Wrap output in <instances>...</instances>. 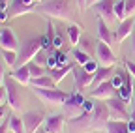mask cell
Listing matches in <instances>:
<instances>
[{"mask_svg":"<svg viewBox=\"0 0 135 133\" xmlns=\"http://www.w3.org/2000/svg\"><path fill=\"white\" fill-rule=\"evenodd\" d=\"M129 118H133V120H135V107H133V111H131V116H129Z\"/></svg>","mask_w":135,"mask_h":133,"instance_id":"obj_45","label":"cell"},{"mask_svg":"<svg viewBox=\"0 0 135 133\" xmlns=\"http://www.w3.org/2000/svg\"><path fill=\"white\" fill-rule=\"evenodd\" d=\"M84 99H86V97L81 94V90H75V92H71L70 96H68V99L64 101V116H66L68 120L75 118V116H79V114H83Z\"/></svg>","mask_w":135,"mask_h":133,"instance_id":"obj_5","label":"cell"},{"mask_svg":"<svg viewBox=\"0 0 135 133\" xmlns=\"http://www.w3.org/2000/svg\"><path fill=\"white\" fill-rule=\"evenodd\" d=\"M26 66H28V71H30L32 77H41V75H45V68H43V66H40V64H36L34 60H30Z\"/></svg>","mask_w":135,"mask_h":133,"instance_id":"obj_28","label":"cell"},{"mask_svg":"<svg viewBox=\"0 0 135 133\" xmlns=\"http://www.w3.org/2000/svg\"><path fill=\"white\" fill-rule=\"evenodd\" d=\"M83 68H84V70H86L88 73H92V75H94V73L98 71V68H99V62H98L96 58H92V60H88L86 64H84V66H83Z\"/></svg>","mask_w":135,"mask_h":133,"instance_id":"obj_32","label":"cell"},{"mask_svg":"<svg viewBox=\"0 0 135 133\" xmlns=\"http://www.w3.org/2000/svg\"><path fill=\"white\" fill-rule=\"evenodd\" d=\"M128 129H129L131 133H135V120H133V118L128 120Z\"/></svg>","mask_w":135,"mask_h":133,"instance_id":"obj_41","label":"cell"},{"mask_svg":"<svg viewBox=\"0 0 135 133\" xmlns=\"http://www.w3.org/2000/svg\"><path fill=\"white\" fill-rule=\"evenodd\" d=\"M96 2H98V0H86V6H94Z\"/></svg>","mask_w":135,"mask_h":133,"instance_id":"obj_44","label":"cell"},{"mask_svg":"<svg viewBox=\"0 0 135 133\" xmlns=\"http://www.w3.org/2000/svg\"><path fill=\"white\" fill-rule=\"evenodd\" d=\"M98 133H107V131H98Z\"/></svg>","mask_w":135,"mask_h":133,"instance_id":"obj_50","label":"cell"},{"mask_svg":"<svg viewBox=\"0 0 135 133\" xmlns=\"http://www.w3.org/2000/svg\"><path fill=\"white\" fill-rule=\"evenodd\" d=\"M9 129V114H8V118H6V122L2 124V126H0V133H6Z\"/></svg>","mask_w":135,"mask_h":133,"instance_id":"obj_38","label":"cell"},{"mask_svg":"<svg viewBox=\"0 0 135 133\" xmlns=\"http://www.w3.org/2000/svg\"><path fill=\"white\" fill-rule=\"evenodd\" d=\"M98 40L105 41L107 45H113V41H114V34L109 30L107 21H105L103 17H99V19H98Z\"/></svg>","mask_w":135,"mask_h":133,"instance_id":"obj_18","label":"cell"},{"mask_svg":"<svg viewBox=\"0 0 135 133\" xmlns=\"http://www.w3.org/2000/svg\"><path fill=\"white\" fill-rule=\"evenodd\" d=\"M133 34H135V23H133Z\"/></svg>","mask_w":135,"mask_h":133,"instance_id":"obj_49","label":"cell"},{"mask_svg":"<svg viewBox=\"0 0 135 133\" xmlns=\"http://www.w3.org/2000/svg\"><path fill=\"white\" fill-rule=\"evenodd\" d=\"M114 15H116V21L120 23L126 17V6H124V0H116V4H114Z\"/></svg>","mask_w":135,"mask_h":133,"instance_id":"obj_29","label":"cell"},{"mask_svg":"<svg viewBox=\"0 0 135 133\" xmlns=\"http://www.w3.org/2000/svg\"><path fill=\"white\" fill-rule=\"evenodd\" d=\"M105 103L109 107V112H111V118L113 120H129V112L126 111V101H122L118 96H113L109 99H105Z\"/></svg>","mask_w":135,"mask_h":133,"instance_id":"obj_8","label":"cell"},{"mask_svg":"<svg viewBox=\"0 0 135 133\" xmlns=\"http://www.w3.org/2000/svg\"><path fill=\"white\" fill-rule=\"evenodd\" d=\"M36 9V6H30L26 4L25 0H13L9 4V17H19V15H25V13H30Z\"/></svg>","mask_w":135,"mask_h":133,"instance_id":"obj_17","label":"cell"},{"mask_svg":"<svg viewBox=\"0 0 135 133\" xmlns=\"http://www.w3.org/2000/svg\"><path fill=\"white\" fill-rule=\"evenodd\" d=\"M40 2H43V0H36V4H40Z\"/></svg>","mask_w":135,"mask_h":133,"instance_id":"obj_48","label":"cell"},{"mask_svg":"<svg viewBox=\"0 0 135 133\" xmlns=\"http://www.w3.org/2000/svg\"><path fill=\"white\" fill-rule=\"evenodd\" d=\"M77 62L73 60V62H68L66 66H58V68H55V70H49V75L55 79V82L58 85V82L68 75V73H71V70H73V66H75Z\"/></svg>","mask_w":135,"mask_h":133,"instance_id":"obj_19","label":"cell"},{"mask_svg":"<svg viewBox=\"0 0 135 133\" xmlns=\"http://www.w3.org/2000/svg\"><path fill=\"white\" fill-rule=\"evenodd\" d=\"M4 66H2V62H0V85H2V82H4Z\"/></svg>","mask_w":135,"mask_h":133,"instance_id":"obj_42","label":"cell"},{"mask_svg":"<svg viewBox=\"0 0 135 133\" xmlns=\"http://www.w3.org/2000/svg\"><path fill=\"white\" fill-rule=\"evenodd\" d=\"M45 68H49V70H55V68H58V60H56V55L53 53V55H49V58H47V66Z\"/></svg>","mask_w":135,"mask_h":133,"instance_id":"obj_36","label":"cell"},{"mask_svg":"<svg viewBox=\"0 0 135 133\" xmlns=\"http://www.w3.org/2000/svg\"><path fill=\"white\" fill-rule=\"evenodd\" d=\"M36 9L43 15H49V17L55 19H62V21H75L77 13L73 0H43L36 6Z\"/></svg>","mask_w":135,"mask_h":133,"instance_id":"obj_2","label":"cell"},{"mask_svg":"<svg viewBox=\"0 0 135 133\" xmlns=\"http://www.w3.org/2000/svg\"><path fill=\"white\" fill-rule=\"evenodd\" d=\"M2 56H4V60H6L8 66H15L19 53H17V51H9V49H2Z\"/></svg>","mask_w":135,"mask_h":133,"instance_id":"obj_30","label":"cell"},{"mask_svg":"<svg viewBox=\"0 0 135 133\" xmlns=\"http://www.w3.org/2000/svg\"><path fill=\"white\" fill-rule=\"evenodd\" d=\"M9 129L13 133H26L23 118H19V116H15V114H9Z\"/></svg>","mask_w":135,"mask_h":133,"instance_id":"obj_25","label":"cell"},{"mask_svg":"<svg viewBox=\"0 0 135 133\" xmlns=\"http://www.w3.org/2000/svg\"><path fill=\"white\" fill-rule=\"evenodd\" d=\"M30 86L32 88H56V82L51 75H41V77H32Z\"/></svg>","mask_w":135,"mask_h":133,"instance_id":"obj_21","label":"cell"},{"mask_svg":"<svg viewBox=\"0 0 135 133\" xmlns=\"http://www.w3.org/2000/svg\"><path fill=\"white\" fill-rule=\"evenodd\" d=\"M34 92L38 94L41 101H45L49 105H64V101L70 96L68 92H64L60 88H34Z\"/></svg>","mask_w":135,"mask_h":133,"instance_id":"obj_6","label":"cell"},{"mask_svg":"<svg viewBox=\"0 0 135 133\" xmlns=\"http://www.w3.org/2000/svg\"><path fill=\"white\" fill-rule=\"evenodd\" d=\"M71 75H73V81H75V88L77 90H83V88H88L92 85V79L94 75L88 73L86 70L83 68L81 64H75L73 70H71Z\"/></svg>","mask_w":135,"mask_h":133,"instance_id":"obj_9","label":"cell"},{"mask_svg":"<svg viewBox=\"0 0 135 133\" xmlns=\"http://www.w3.org/2000/svg\"><path fill=\"white\" fill-rule=\"evenodd\" d=\"M6 97H8V90H6V86L0 85V101H2V99H6Z\"/></svg>","mask_w":135,"mask_h":133,"instance_id":"obj_40","label":"cell"},{"mask_svg":"<svg viewBox=\"0 0 135 133\" xmlns=\"http://www.w3.org/2000/svg\"><path fill=\"white\" fill-rule=\"evenodd\" d=\"M124 68L133 75V79H135V62H131V60H124Z\"/></svg>","mask_w":135,"mask_h":133,"instance_id":"obj_37","label":"cell"},{"mask_svg":"<svg viewBox=\"0 0 135 133\" xmlns=\"http://www.w3.org/2000/svg\"><path fill=\"white\" fill-rule=\"evenodd\" d=\"M124 6H126V17H131L135 13V0H124Z\"/></svg>","mask_w":135,"mask_h":133,"instance_id":"obj_34","label":"cell"},{"mask_svg":"<svg viewBox=\"0 0 135 133\" xmlns=\"http://www.w3.org/2000/svg\"><path fill=\"white\" fill-rule=\"evenodd\" d=\"M133 90H135V85H124L122 88H118L116 90V96L122 99V101L129 103L131 99H133Z\"/></svg>","mask_w":135,"mask_h":133,"instance_id":"obj_24","label":"cell"},{"mask_svg":"<svg viewBox=\"0 0 135 133\" xmlns=\"http://www.w3.org/2000/svg\"><path fill=\"white\" fill-rule=\"evenodd\" d=\"M0 36H2V28H0Z\"/></svg>","mask_w":135,"mask_h":133,"instance_id":"obj_51","label":"cell"},{"mask_svg":"<svg viewBox=\"0 0 135 133\" xmlns=\"http://www.w3.org/2000/svg\"><path fill=\"white\" fill-rule=\"evenodd\" d=\"M4 86H6V90H8L6 101H8L9 109L15 111V112H17V111H21V107H23V99H21V85L9 75V77L4 79Z\"/></svg>","mask_w":135,"mask_h":133,"instance_id":"obj_4","label":"cell"},{"mask_svg":"<svg viewBox=\"0 0 135 133\" xmlns=\"http://www.w3.org/2000/svg\"><path fill=\"white\" fill-rule=\"evenodd\" d=\"M133 23H135V19H131V17H128V19H124V21L118 23V28L114 32V40L118 43H122L126 38H129L133 34Z\"/></svg>","mask_w":135,"mask_h":133,"instance_id":"obj_16","label":"cell"},{"mask_svg":"<svg viewBox=\"0 0 135 133\" xmlns=\"http://www.w3.org/2000/svg\"><path fill=\"white\" fill-rule=\"evenodd\" d=\"M114 86H113V82H111V79L109 81H105V82H101V85H98L92 92H90V97L92 99H109V97H113L114 96Z\"/></svg>","mask_w":135,"mask_h":133,"instance_id":"obj_12","label":"cell"},{"mask_svg":"<svg viewBox=\"0 0 135 133\" xmlns=\"http://www.w3.org/2000/svg\"><path fill=\"white\" fill-rule=\"evenodd\" d=\"M41 36H28L21 41V47H19V56H17V64L15 68H21V66L28 64L30 60H34V56H36L40 51H41Z\"/></svg>","mask_w":135,"mask_h":133,"instance_id":"obj_3","label":"cell"},{"mask_svg":"<svg viewBox=\"0 0 135 133\" xmlns=\"http://www.w3.org/2000/svg\"><path fill=\"white\" fill-rule=\"evenodd\" d=\"M96 58L99 62V66H114L116 64V55L113 53L111 45H107L105 41L98 40V53H96Z\"/></svg>","mask_w":135,"mask_h":133,"instance_id":"obj_10","label":"cell"},{"mask_svg":"<svg viewBox=\"0 0 135 133\" xmlns=\"http://www.w3.org/2000/svg\"><path fill=\"white\" fill-rule=\"evenodd\" d=\"M55 55H56L58 66H66V64H68V51H64V49H58Z\"/></svg>","mask_w":135,"mask_h":133,"instance_id":"obj_33","label":"cell"},{"mask_svg":"<svg viewBox=\"0 0 135 133\" xmlns=\"http://www.w3.org/2000/svg\"><path fill=\"white\" fill-rule=\"evenodd\" d=\"M11 77L19 82V85H30V79H32V75H30V71H28V66H26V64L21 66V68H15L13 73H11Z\"/></svg>","mask_w":135,"mask_h":133,"instance_id":"obj_22","label":"cell"},{"mask_svg":"<svg viewBox=\"0 0 135 133\" xmlns=\"http://www.w3.org/2000/svg\"><path fill=\"white\" fill-rule=\"evenodd\" d=\"M131 101H133V107H135V90H133V99H131Z\"/></svg>","mask_w":135,"mask_h":133,"instance_id":"obj_47","label":"cell"},{"mask_svg":"<svg viewBox=\"0 0 135 133\" xmlns=\"http://www.w3.org/2000/svg\"><path fill=\"white\" fill-rule=\"evenodd\" d=\"M111 82H113L114 90H118V88H122V86H124V81H122V77L118 75V73H114V75L111 77Z\"/></svg>","mask_w":135,"mask_h":133,"instance_id":"obj_35","label":"cell"},{"mask_svg":"<svg viewBox=\"0 0 135 133\" xmlns=\"http://www.w3.org/2000/svg\"><path fill=\"white\" fill-rule=\"evenodd\" d=\"M34 133H47V131H45V127L41 126V127H38V129H36V131H34Z\"/></svg>","mask_w":135,"mask_h":133,"instance_id":"obj_43","label":"cell"},{"mask_svg":"<svg viewBox=\"0 0 135 133\" xmlns=\"http://www.w3.org/2000/svg\"><path fill=\"white\" fill-rule=\"evenodd\" d=\"M49 51H45V49H41V51L36 55V56H34V62H36V64H40V66H43V68H45V66H47V58H49Z\"/></svg>","mask_w":135,"mask_h":133,"instance_id":"obj_31","label":"cell"},{"mask_svg":"<svg viewBox=\"0 0 135 133\" xmlns=\"http://www.w3.org/2000/svg\"><path fill=\"white\" fill-rule=\"evenodd\" d=\"M133 55H135V34H133Z\"/></svg>","mask_w":135,"mask_h":133,"instance_id":"obj_46","label":"cell"},{"mask_svg":"<svg viewBox=\"0 0 135 133\" xmlns=\"http://www.w3.org/2000/svg\"><path fill=\"white\" fill-rule=\"evenodd\" d=\"M114 75V71H113V66H101V68H98V71L94 73V79H92V85H101V82H105V81H109L111 77Z\"/></svg>","mask_w":135,"mask_h":133,"instance_id":"obj_20","label":"cell"},{"mask_svg":"<svg viewBox=\"0 0 135 133\" xmlns=\"http://www.w3.org/2000/svg\"><path fill=\"white\" fill-rule=\"evenodd\" d=\"M96 38L90 36V34H83L81 40H79V43H77V47L81 49V51H84L86 55H90L92 58H96V53H98V40Z\"/></svg>","mask_w":135,"mask_h":133,"instance_id":"obj_13","label":"cell"},{"mask_svg":"<svg viewBox=\"0 0 135 133\" xmlns=\"http://www.w3.org/2000/svg\"><path fill=\"white\" fill-rule=\"evenodd\" d=\"M68 40H70V45H75L79 43L81 40V28L77 24H71V26H68Z\"/></svg>","mask_w":135,"mask_h":133,"instance_id":"obj_26","label":"cell"},{"mask_svg":"<svg viewBox=\"0 0 135 133\" xmlns=\"http://www.w3.org/2000/svg\"><path fill=\"white\" fill-rule=\"evenodd\" d=\"M21 118H23V124H25L26 133H34L38 127L43 126L47 114H45L43 111H26V112L21 114Z\"/></svg>","mask_w":135,"mask_h":133,"instance_id":"obj_7","label":"cell"},{"mask_svg":"<svg viewBox=\"0 0 135 133\" xmlns=\"http://www.w3.org/2000/svg\"><path fill=\"white\" fill-rule=\"evenodd\" d=\"M75 2H77V8H79L81 13L84 11V8H88V6H86V0H75Z\"/></svg>","mask_w":135,"mask_h":133,"instance_id":"obj_39","label":"cell"},{"mask_svg":"<svg viewBox=\"0 0 135 133\" xmlns=\"http://www.w3.org/2000/svg\"><path fill=\"white\" fill-rule=\"evenodd\" d=\"M114 4L116 0H98V2L94 4V9L96 13L99 15V17H103L105 21H114L116 15H114Z\"/></svg>","mask_w":135,"mask_h":133,"instance_id":"obj_11","label":"cell"},{"mask_svg":"<svg viewBox=\"0 0 135 133\" xmlns=\"http://www.w3.org/2000/svg\"><path fill=\"white\" fill-rule=\"evenodd\" d=\"M107 133H128V122L126 120H109L107 122V127H105Z\"/></svg>","mask_w":135,"mask_h":133,"instance_id":"obj_23","label":"cell"},{"mask_svg":"<svg viewBox=\"0 0 135 133\" xmlns=\"http://www.w3.org/2000/svg\"><path fill=\"white\" fill-rule=\"evenodd\" d=\"M68 118L64 114H55V116H47L45 122H43V127L47 133H62L64 129V122Z\"/></svg>","mask_w":135,"mask_h":133,"instance_id":"obj_14","label":"cell"},{"mask_svg":"<svg viewBox=\"0 0 135 133\" xmlns=\"http://www.w3.org/2000/svg\"><path fill=\"white\" fill-rule=\"evenodd\" d=\"M71 55H73V60H75L77 64H81V66H84L88 60H92V56H90V55H86L84 51H81L79 47H75V49H73V51H71Z\"/></svg>","mask_w":135,"mask_h":133,"instance_id":"obj_27","label":"cell"},{"mask_svg":"<svg viewBox=\"0 0 135 133\" xmlns=\"http://www.w3.org/2000/svg\"><path fill=\"white\" fill-rule=\"evenodd\" d=\"M111 120V112L105 99H94V109L90 112H83L75 118H70L71 133H90V131H105L107 122Z\"/></svg>","mask_w":135,"mask_h":133,"instance_id":"obj_1","label":"cell"},{"mask_svg":"<svg viewBox=\"0 0 135 133\" xmlns=\"http://www.w3.org/2000/svg\"><path fill=\"white\" fill-rule=\"evenodd\" d=\"M0 47H2V49H9V51H19V40H17L15 32L11 28H2Z\"/></svg>","mask_w":135,"mask_h":133,"instance_id":"obj_15","label":"cell"}]
</instances>
